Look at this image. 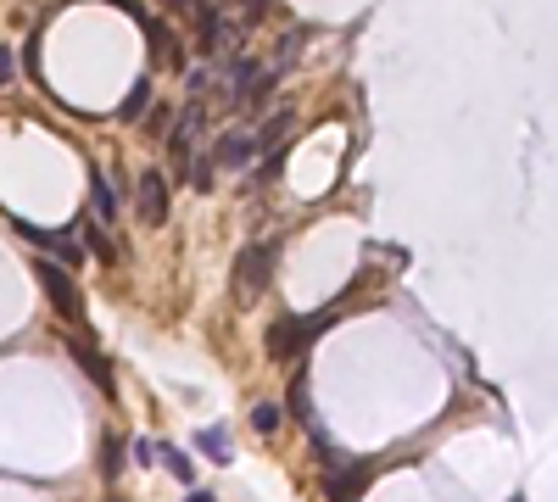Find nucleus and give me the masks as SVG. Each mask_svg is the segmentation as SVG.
Returning a JSON list of instances; mask_svg holds the SVG:
<instances>
[{
	"mask_svg": "<svg viewBox=\"0 0 558 502\" xmlns=\"http://www.w3.org/2000/svg\"><path fill=\"white\" fill-rule=\"evenodd\" d=\"M73 358H78V368H85V374H95V380H101V391H112V368L90 352V341H73Z\"/></svg>",
	"mask_w": 558,
	"mask_h": 502,
	"instance_id": "10",
	"label": "nucleus"
},
{
	"mask_svg": "<svg viewBox=\"0 0 558 502\" xmlns=\"http://www.w3.org/2000/svg\"><path fill=\"white\" fill-rule=\"evenodd\" d=\"M162 6H168V12H179V17H196V23H201L206 12H213L206 0H162Z\"/></svg>",
	"mask_w": 558,
	"mask_h": 502,
	"instance_id": "16",
	"label": "nucleus"
},
{
	"mask_svg": "<svg viewBox=\"0 0 558 502\" xmlns=\"http://www.w3.org/2000/svg\"><path fill=\"white\" fill-rule=\"evenodd\" d=\"M90 190H95V223H117V196H112L107 174H90Z\"/></svg>",
	"mask_w": 558,
	"mask_h": 502,
	"instance_id": "7",
	"label": "nucleus"
},
{
	"mask_svg": "<svg viewBox=\"0 0 558 502\" xmlns=\"http://www.w3.org/2000/svg\"><path fill=\"white\" fill-rule=\"evenodd\" d=\"M17 229H23L28 240L45 246L51 257H56V268H85V246H78L73 235H45V229H34V223H17Z\"/></svg>",
	"mask_w": 558,
	"mask_h": 502,
	"instance_id": "5",
	"label": "nucleus"
},
{
	"mask_svg": "<svg viewBox=\"0 0 558 502\" xmlns=\"http://www.w3.org/2000/svg\"><path fill=\"white\" fill-rule=\"evenodd\" d=\"M157 457H162V464H168L179 480H184V486H190V480H196V469H190V457H184L179 447H157Z\"/></svg>",
	"mask_w": 558,
	"mask_h": 502,
	"instance_id": "14",
	"label": "nucleus"
},
{
	"mask_svg": "<svg viewBox=\"0 0 558 502\" xmlns=\"http://www.w3.org/2000/svg\"><path fill=\"white\" fill-rule=\"evenodd\" d=\"M246 157H252V140H246V134H223L218 140V162L223 167H240Z\"/></svg>",
	"mask_w": 558,
	"mask_h": 502,
	"instance_id": "12",
	"label": "nucleus"
},
{
	"mask_svg": "<svg viewBox=\"0 0 558 502\" xmlns=\"http://www.w3.org/2000/svg\"><path fill=\"white\" fill-rule=\"evenodd\" d=\"M85 235H90V246H95V251H101V257H107V263H117V251H112V240H107V235H101V223H90Z\"/></svg>",
	"mask_w": 558,
	"mask_h": 502,
	"instance_id": "18",
	"label": "nucleus"
},
{
	"mask_svg": "<svg viewBox=\"0 0 558 502\" xmlns=\"http://www.w3.org/2000/svg\"><path fill=\"white\" fill-rule=\"evenodd\" d=\"M279 418H285L279 402H257V408H252V430H257V435H274V430H279Z\"/></svg>",
	"mask_w": 558,
	"mask_h": 502,
	"instance_id": "13",
	"label": "nucleus"
},
{
	"mask_svg": "<svg viewBox=\"0 0 558 502\" xmlns=\"http://www.w3.org/2000/svg\"><path fill=\"white\" fill-rule=\"evenodd\" d=\"M324 324L329 319H279L274 329H268V358H296V352L313 341Z\"/></svg>",
	"mask_w": 558,
	"mask_h": 502,
	"instance_id": "1",
	"label": "nucleus"
},
{
	"mask_svg": "<svg viewBox=\"0 0 558 502\" xmlns=\"http://www.w3.org/2000/svg\"><path fill=\"white\" fill-rule=\"evenodd\" d=\"M101 469H107V480L123 469V447H117V441H107V452H101Z\"/></svg>",
	"mask_w": 558,
	"mask_h": 502,
	"instance_id": "19",
	"label": "nucleus"
},
{
	"mask_svg": "<svg viewBox=\"0 0 558 502\" xmlns=\"http://www.w3.org/2000/svg\"><path fill=\"white\" fill-rule=\"evenodd\" d=\"M291 408L307 418V374H302V368H296V380H291Z\"/></svg>",
	"mask_w": 558,
	"mask_h": 502,
	"instance_id": "17",
	"label": "nucleus"
},
{
	"mask_svg": "<svg viewBox=\"0 0 558 502\" xmlns=\"http://www.w3.org/2000/svg\"><path fill=\"white\" fill-rule=\"evenodd\" d=\"M336 502H352V491H363V474H352V469H329V486H324Z\"/></svg>",
	"mask_w": 558,
	"mask_h": 502,
	"instance_id": "11",
	"label": "nucleus"
},
{
	"mask_svg": "<svg viewBox=\"0 0 558 502\" xmlns=\"http://www.w3.org/2000/svg\"><path fill=\"white\" fill-rule=\"evenodd\" d=\"M285 129H291V112H274V117H268L263 129H257V140H252V145H268V140H279Z\"/></svg>",
	"mask_w": 558,
	"mask_h": 502,
	"instance_id": "15",
	"label": "nucleus"
},
{
	"mask_svg": "<svg viewBox=\"0 0 558 502\" xmlns=\"http://www.w3.org/2000/svg\"><path fill=\"white\" fill-rule=\"evenodd\" d=\"M134 464H157V441H146V435H134Z\"/></svg>",
	"mask_w": 558,
	"mask_h": 502,
	"instance_id": "20",
	"label": "nucleus"
},
{
	"mask_svg": "<svg viewBox=\"0 0 558 502\" xmlns=\"http://www.w3.org/2000/svg\"><path fill=\"white\" fill-rule=\"evenodd\" d=\"M201 452L213 457V464H230V457H235V447H230V430H223V425L201 430Z\"/></svg>",
	"mask_w": 558,
	"mask_h": 502,
	"instance_id": "9",
	"label": "nucleus"
},
{
	"mask_svg": "<svg viewBox=\"0 0 558 502\" xmlns=\"http://www.w3.org/2000/svg\"><path fill=\"white\" fill-rule=\"evenodd\" d=\"M190 179H196V190H206V184H213V162H196Z\"/></svg>",
	"mask_w": 558,
	"mask_h": 502,
	"instance_id": "22",
	"label": "nucleus"
},
{
	"mask_svg": "<svg viewBox=\"0 0 558 502\" xmlns=\"http://www.w3.org/2000/svg\"><path fill=\"white\" fill-rule=\"evenodd\" d=\"M274 257H279V246H246L240 251V274H235V290L246 302L257 296V290L268 285V274H274Z\"/></svg>",
	"mask_w": 558,
	"mask_h": 502,
	"instance_id": "2",
	"label": "nucleus"
},
{
	"mask_svg": "<svg viewBox=\"0 0 558 502\" xmlns=\"http://www.w3.org/2000/svg\"><path fill=\"white\" fill-rule=\"evenodd\" d=\"M34 274H39V285H45V296L56 302V312H61V319H78V312H85V296H78V285H73V274H68V268L39 263Z\"/></svg>",
	"mask_w": 558,
	"mask_h": 502,
	"instance_id": "3",
	"label": "nucleus"
},
{
	"mask_svg": "<svg viewBox=\"0 0 558 502\" xmlns=\"http://www.w3.org/2000/svg\"><path fill=\"white\" fill-rule=\"evenodd\" d=\"M196 28H201V39H196V45H201V56H213V51L223 45V39H230V23H223L218 12H206V17H201Z\"/></svg>",
	"mask_w": 558,
	"mask_h": 502,
	"instance_id": "8",
	"label": "nucleus"
},
{
	"mask_svg": "<svg viewBox=\"0 0 558 502\" xmlns=\"http://www.w3.org/2000/svg\"><path fill=\"white\" fill-rule=\"evenodd\" d=\"M134 201H140V218H146L151 229H157V223H168V179H162L157 167L134 179Z\"/></svg>",
	"mask_w": 558,
	"mask_h": 502,
	"instance_id": "4",
	"label": "nucleus"
},
{
	"mask_svg": "<svg viewBox=\"0 0 558 502\" xmlns=\"http://www.w3.org/2000/svg\"><path fill=\"white\" fill-rule=\"evenodd\" d=\"M12 73H17V56H12L6 39H0V84H12Z\"/></svg>",
	"mask_w": 558,
	"mask_h": 502,
	"instance_id": "21",
	"label": "nucleus"
},
{
	"mask_svg": "<svg viewBox=\"0 0 558 502\" xmlns=\"http://www.w3.org/2000/svg\"><path fill=\"white\" fill-rule=\"evenodd\" d=\"M184 502H213V491H190V497H184Z\"/></svg>",
	"mask_w": 558,
	"mask_h": 502,
	"instance_id": "23",
	"label": "nucleus"
},
{
	"mask_svg": "<svg viewBox=\"0 0 558 502\" xmlns=\"http://www.w3.org/2000/svg\"><path fill=\"white\" fill-rule=\"evenodd\" d=\"M146 107H151V78H134V90L123 95L117 117H123V123H140V117H146Z\"/></svg>",
	"mask_w": 558,
	"mask_h": 502,
	"instance_id": "6",
	"label": "nucleus"
}]
</instances>
